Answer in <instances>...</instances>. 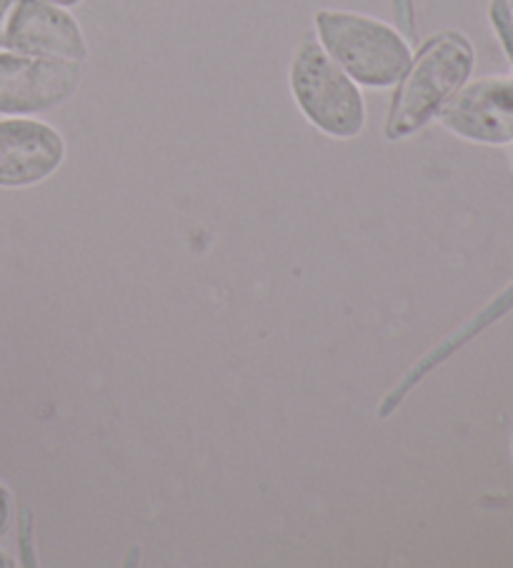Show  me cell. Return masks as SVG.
I'll return each instance as SVG.
<instances>
[{
    "instance_id": "277c9868",
    "label": "cell",
    "mask_w": 513,
    "mask_h": 568,
    "mask_svg": "<svg viewBox=\"0 0 513 568\" xmlns=\"http://www.w3.org/2000/svg\"><path fill=\"white\" fill-rule=\"evenodd\" d=\"M0 48L8 53L78 63L88 55L76 18L48 0H0Z\"/></svg>"
},
{
    "instance_id": "7a4b0ae2",
    "label": "cell",
    "mask_w": 513,
    "mask_h": 568,
    "mask_svg": "<svg viewBox=\"0 0 513 568\" xmlns=\"http://www.w3.org/2000/svg\"><path fill=\"white\" fill-rule=\"evenodd\" d=\"M315 28H319L323 51L361 85H396L413 58L406 38L376 18L321 11L315 16Z\"/></svg>"
},
{
    "instance_id": "5b68a950",
    "label": "cell",
    "mask_w": 513,
    "mask_h": 568,
    "mask_svg": "<svg viewBox=\"0 0 513 568\" xmlns=\"http://www.w3.org/2000/svg\"><path fill=\"white\" fill-rule=\"evenodd\" d=\"M81 83V65L66 58L0 53V115H36L61 105Z\"/></svg>"
},
{
    "instance_id": "52a82bcc",
    "label": "cell",
    "mask_w": 513,
    "mask_h": 568,
    "mask_svg": "<svg viewBox=\"0 0 513 568\" xmlns=\"http://www.w3.org/2000/svg\"><path fill=\"white\" fill-rule=\"evenodd\" d=\"M446 129L479 143L513 141V81L486 78L463 88L439 113Z\"/></svg>"
},
{
    "instance_id": "6da1fadb",
    "label": "cell",
    "mask_w": 513,
    "mask_h": 568,
    "mask_svg": "<svg viewBox=\"0 0 513 568\" xmlns=\"http://www.w3.org/2000/svg\"><path fill=\"white\" fill-rule=\"evenodd\" d=\"M473 68V48L461 33H441L411 58L386 121L391 141L423 129L456 95Z\"/></svg>"
},
{
    "instance_id": "8fae6325",
    "label": "cell",
    "mask_w": 513,
    "mask_h": 568,
    "mask_svg": "<svg viewBox=\"0 0 513 568\" xmlns=\"http://www.w3.org/2000/svg\"><path fill=\"white\" fill-rule=\"evenodd\" d=\"M8 566H13V561L11 558H6V554L0 551V568H8Z\"/></svg>"
},
{
    "instance_id": "30bf717a",
    "label": "cell",
    "mask_w": 513,
    "mask_h": 568,
    "mask_svg": "<svg viewBox=\"0 0 513 568\" xmlns=\"http://www.w3.org/2000/svg\"><path fill=\"white\" fill-rule=\"evenodd\" d=\"M48 3L61 6V8H71V6H78V3H81V0H48Z\"/></svg>"
},
{
    "instance_id": "ba28073f",
    "label": "cell",
    "mask_w": 513,
    "mask_h": 568,
    "mask_svg": "<svg viewBox=\"0 0 513 568\" xmlns=\"http://www.w3.org/2000/svg\"><path fill=\"white\" fill-rule=\"evenodd\" d=\"M21 548H23V564L26 566H33V551H31V511L21 514Z\"/></svg>"
},
{
    "instance_id": "3957f363",
    "label": "cell",
    "mask_w": 513,
    "mask_h": 568,
    "mask_svg": "<svg viewBox=\"0 0 513 568\" xmlns=\"http://www.w3.org/2000/svg\"><path fill=\"white\" fill-rule=\"evenodd\" d=\"M295 103L315 129L333 139H356L366 123L359 83L323 51L319 41H303L291 63Z\"/></svg>"
},
{
    "instance_id": "8992f818",
    "label": "cell",
    "mask_w": 513,
    "mask_h": 568,
    "mask_svg": "<svg viewBox=\"0 0 513 568\" xmlns=\"http://www.w3.org/2000/svg\"><path fill=\"white\" fill-rule=\"evenodd\" d=\"M66 159L61 133L48 123L11 115L0 121V189H26L53 175Z\"/></svg>"
},
{
    "instance_id": "9c48e42d",
    "label": "cell",
    "mask_w": 513,
    "mask_h": 568,
    "mask_svg": "<svg viewBox=\"0 0 513 568\" xmlns=\"http://www.w3.org/2000/svg\"><path fill=\"white\" fill-rule=\"evenodd\" d=\"M8 521H11V498H8V491L0 486V534L8 528Z\"/></svg>"
}]
</instances>
